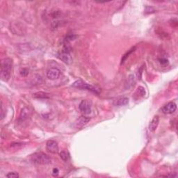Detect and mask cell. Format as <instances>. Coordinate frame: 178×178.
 Here are the masks:
<instances>
[{
    "mask_svg": "<svg viewBox=\"0 0 178 178\" xmlns=\"http://www.w3.org/2000/svg\"><path fill=\"white\" fill-rule=\"evenodd\" d=\"M13 68V60L10 58H5L1 62V78L4 82H7L11 77Z\"/></svg>",
    "mask_w": 178,
    "mask_h": 178,
    "instance_id": "1",
    "label": "cell"
},
{
    "mask_svg": "<svg viewBox=\"0 0 178 178\" xmlns=\"http://www.w3.org/2000/svg\"><path fill=\"white\" fill-rule=\"evenodd\" d=\"M72 86L75 87V88L82 89V90H89V91L92 92V93H95V94H100V92H101V90L98 87L94 86L93 85H90V84L86 83V82H83L82 80H77L76 82H74L73 84H72Z\"/></svg>",
    "mask_w": 178,
    "mask_h": 178,
    "instance_id": "2",
    "label": "cell"
},
{
    "mask_svg": "<svg viewBox=\"0 0 178 178\" xmlns=\"http://www.w3.org/2000/svg\"><path fill=\"white\" fill-rule=\"evenodd\" d=\"M31 160L33 163L40 165H48L51 163V158L43 153H34L31 157Z\"/></svg>",
    "mask_w": 178,
    "mask_h": 178,
    "instance_id": "3",
    "label": "cell"
},
{
    "mask_svg": "<svg viewBox=\"0 0 178 178\" xmlns=\"http://www.w3.org/2000/svg\"><path fill=\"white\" fill-rule=\"evenodd\" d=\"M57 56L60 60H61V61H62L64 63H65V64L68 65L72 64V59L70 54V51L63 50L62 52L58 53Z\"/></svg>",
    "mask_w": 178,
    "mask_h": 178,
    "instance_id": "4",
    "label": "cell"
},
{
    "mask_svg": "<svg viewBox=\"0 0 178 178\" xmlns=\"http://www.w3.org/2000/svg\"><path fill=\"white\" fill-rule=\"evenodd\" d=\"M11 31L14 34L22 35L25 33V29L20 22H14L11 24Z\"/></svg>",
    "mask_w": 178,
    "mask_h": 178,
    "instance_id": "5",
    "label": "cell"
},
{
    "mask_svg": "<svg viewBox=\"0 0 178 178\" xmlns=\"http://www.w3.org/2000/svg\"><path fill=\"white\" fill-rule=\"evenodd\" d=\"M79 108L84 114H89L91 113V104L88 100H82L79 104Z\"/></svg>",
    "mask_w": 178,
    "mask_h": 178,
    "instance_id": "6",
    "label": "cell"
},
{
    "mask_svg": "<svg viewBox=\"0 0 178 178\" xmlns=\"http://www.w3.org/2000/svg\"><path fill=\"white\" fill-rule=\"evenodd\" d=\"M46 148L48 151L51 153L56 154L59 153V146L56 141L53 140H49L46 143Z\"/></svg>",
    "mask_w": 178,
    "mask_h": 178,
    "instance_id": "7",
    "label": "cell"
},
{
    "mask_svg": "<svg viewBox=\"0 0 178 178\" xmlns=\"http://www.w3.org/2000/svg\"><path fill=\"white\" fill-rule=\"evenodd\" d=\"M60 75H61V71L58 68H50L47 72V77L51 80L57 79L60 77Z\"/></svg>",
    "mask_w": 178,
    "mask_h": 178,
    "instance_id": "8",
    "label": "cell"
},
{
    "mask_svg": "<svg viewBox=\"0 0 178 178\" xmlns=\"http://www.w3.org/2000/svg\"><path fill=\"white\" fill-rule=\"evenodd\" d=\"M176 109H177V105L173 102H171L163 106L162 108V111L166 114H171L174 113Z\"/></svg>",
    "mask_w": 178,
    "mask_h": 178,
    "instance_id": "9",
    "label": "cell"
},
{
    "mask_svg": "<svg viewBox=\"0 0 178 178\" xmlns=\"http://www.w3.org/2000/svg\"><path fill=\"white\" fill-rule=\"evenodd\" d=\"M90 121V118L86 117V116H82L76 120L75 126L77 128H81L85 126Z\"/></svg>",
    "mask_w": 178,
    "mask_h": 178,
    "instance_id": "10",
    "label": "cell"
},
{
    "mask_svg": "<svg viewBox=\"0 0 178 178\" xmlns=\"http://www.w3.org/2000/svg\"><path fill=\"white\" fill-rule=\"evenodd\" d=\"M31 116V111L30 110L27 108H24L21 111V113L20 114V117H19V122H22L24 121L27 120L30 118Z\"/></svg>",
    "mask_w": 178,
    "mask_h": 178,
    "instance_id": "11",
    "label": "cell"
},
{
    "mask_svg": "<svg viewBox=\"0 0 178 178\" xmlns=\"http://www.w3.org/2000/svg\"><path fill=\"white\" fill-rule=\"evenodd\" d=\"M135 83H136L135 77H134V76L132 75V74H130V75L127 77V81H126L125 84H124V88L127 89H127L131 88L132 87L134 86Z\"/></svg>",
    "mask_w": 178,
    "mask_h": 178,
    "instance_id": "12",
    "label": "cell"
},
{
    "mask_svg": "<svg viewBox=\"0 0 178 178\" xmlns=\"http://www.w3.org/2000/svg\"><path fill=\"white\" fill-rule=\"evenodd\" d=\"M159 122V116H155L153 119L152 120L151 122H150V124H149V129L151 132H155L156 129L157 128Z\"/></svg>",
    "mask_w": 178,
    "mask_h": 178,
    "instance_id": "13",
    "label": "cell"
},
{
    "mask_svg": "<svg viewBox=\"0 0 178 178\" xmlns=\"http://www.w3.org/2000/svg\"><path fill=\"white\" fill-rule=\"evenodd\" d=\"M135 50H136V47H133V48H131L130 50H128V52H126L125 54H124L123 56H122V59H121V63H120L121 65L124 64V61H125L127 59V58H128L129 56V55L132 54V53H133L135 51Z\"/></svg>",
    "mask_w": 178,
    "mask_h": 178,
    "instance_id": "14",
    "label": "cell"
},
{
    "mask_svg": "<svg viewBox=\"0 0 178 178\" xmlns=\"http://www.w3.org/2000/svg\"><path fill=\"white\" fill-rule=\"evenodd\" d=\"M129 103V99L127 98H119L116 102V105L118 106H124L127 105Z\"/></svg>",
    "mask_w": 178,
    "mask_h": 178,
    "instance_id": "15",
    "label": "cell"
},
{
    "mask_svg": "<svg viewBox=\"0 0 178 178\" xmlns=\"http://www.w3.org/2000/svg\"><path fill=\"white\" fill-rule=\"evenodd\" d=\"M33 97L35 98H40V99H46L49 98V95L47 93H43V92H38V93H34Z\"/></svg>",
    "mask_w": 178,
    "mask_h": 178,
    "instance_id": "16",
    "label": "cell"
},
{
    "mask_svg": "<svg viewBox=\"0 0 178 178\" xmlns=\"http://www.w3.org/2000/svg\"><path fill=\"white\" fill-rule=\"evenodd\" d=\"M60 157L61 158V159L64 161H68L70 159L69 154L66 153V151H62L61 153H60Z\"/></svg>",
    "mask_w": 178,
    "mask_h": 178,
    "instance_id": "17",
    "label": "cell"
},
{
    "mask_svg": "<svg viewBox=\"0 0 178 178\" xmlns=\"http://www.w3.org/2000/svg\"><path fill=\"white\" fill-rule=\"evenodd\" d=\"M76 38H77V36L74 34L68 35V36H66V39H65V42H66V43H68L70 41H72V40H74Z\"/></svg>",
    "mask_w": 178,
    "mask_h": 178,
    "instance_id": "18",
    "label": "cell"
},
{
    "mask_svg": "<svg viewBox=\"0 0 178 178\" xmlns=\"http://www.w3.org/2000/svg\"><path fill=\"white\" fill-rule=\"evenodd\" d=\"M6 177L9 178H18L19 177V175L18 173H15V172H11L8 173L6 175Z\"/></svg>",
    "mask_w": 178,
    "mask_h": 178,
    "instance_id": "19",
    "label": "cell"
},
{
    "mask_svg": "<svg viewBox=\"0 0 178 178\" xmlns=\"http://www.w3.org/2000/svg\"><path fill=\"white\" fill-rule=\"evenodd\" d=\"M155 10L153 9V7H150V6H147L145 8V13L146 14L148 13H155Z\"/></svg>",
    "mask_w": 178,
    "mask_h": 178,
    "instance_id": "20",
    "label": "cell"
},
{
    "mask_svg": "<svg viewBox=\"0 0 178 178\" xmlns=\"http://www.w3.org/2000/svg\"><path fill=\"white\" fill-rule=\"evenodd\" d=\"M20 74L22 77H27L29 74V70L27 68H22L20 70Z\"/></svg>",
    "mask_w": 178,
    "mask_h": 178,
    "instance_id": "21",
    "label": "cell"
},
{
    "mask_svg": "<svg viewBox=\"0 0 178 178\" xmlns=\"http://www.w3.org/2000/svg\"><path fill=\"white\" fill-rule=\"evenodd\" d=\"M159 61L160 64L162 65V66H166L168 64V59H166V58H161V59H159Z\"/></svg>",
    "mask_w": 178,
    "mask_h": 178,
    "instance_id": "22",
    "label": "cell"
},
{
    "mask_svg": "<svg viewBox=\"0 0 178 178\" xmlns=\"http://www.w3.org/2000/svg\"><path fill=\"white\" fill-rule=\"evenodd\" d=\"M138 92L140 93V95H141L142 96H144L145 95V88L142 86H139L138 88Z\"/></svg>",
    "mask_w": 178,
    "mask_h": 178,
    "instance_id": "23",
    "label": "cell"
},
{
    "mask_svg": "<svg viewBox=\"0 0 178 178\" xmlns=\"http://www.w3.org/2000/svg\"><path fill=\"white\" fill-rule=\"evenodd\" d=\"M4 106H3L2 102H1V120H2L4 118Z\"/></svg>",
    "mask_w": 178,
    "mask_h": 178,
    "instance_id": "24",
    "label": "cell"
},
{
    "mask_svg": "<svg viewBox=\"0 0 178 178\" xmlns=\"http://www.w3.org/2000/svg\"><path fill=\"white\" fill-rule=\"evenodd\" d=\"M22 143H13L12 144H11V147H13V148H17V147H21L22 146Z\"/></svg>",
    "mask_w": 178,
    "mask_h": 178,
    "instance_id": "25",
    "label": "cell"
},
{
    "mask_svg": "<svg viewBox=\"0 0 178 178\" xmlns=\"http://www.w3.org/2000/svg\"><path fill=\"white\" fill-rule=\"evenodd\" d=\"M52 174L54 176H57L59 175V169L58 168H54L52 171Z\"/></svg>",
    "mask_w": 178,
    "mask_h": 178,
    "instance_id": "26",
    "label": "cell"
}]
</instances>
